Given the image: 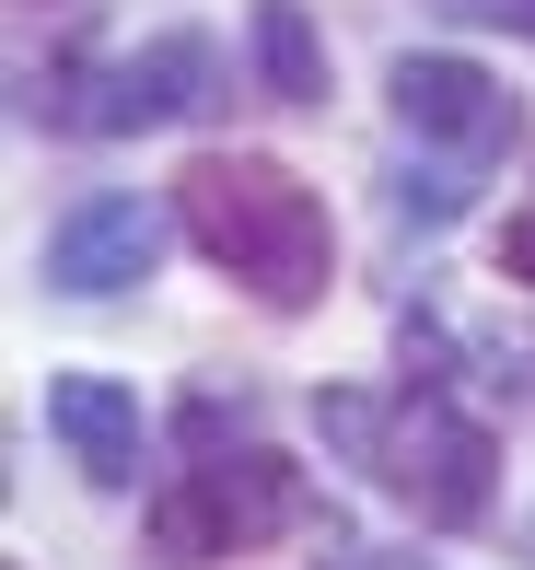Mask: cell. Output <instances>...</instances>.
<instances>
[{
	"instance_id": "7a4b0ae2",
	"label": "cell",
	"mask_w": 535,
	"mask_h": 570,
	"mask_svg": "<svg viewBox=\"0 0 535 570\" xmlns=\"http://www.w3.org/2000/svg\"><path fill=\"white\" fill-rule=\"evenodd\" d=\"M326 443L361 465L385 501H407L430 535H466L489 524V489H501V443L443 396V384H407L396 407L373 396H326Z\"/></svg>"
},
{
	"instance_id": "9c48e42d",
	"label": "cell",
	"mask_w": 535,
	"mask_h": 570,
	"mask_svg": "<svg viewBox=\"0 0 535 570\" xmlns=\"http://www.w3.org/2000/svg\"><path fill=\"white\" fill-rule=\"evenodd\" d=\"M466 175H477V164H443V175H396V210H407V222H454V210H466Z\"/></svg>"
},
{
	"instance_id": "ba28073f",
	"label": "cell",
	"mask_w": 535,
	"mask_h": 570,
	"mask_svg": "<svg viewBox=\"0 0 535 570\" xmlns=\"http://www.w3.org/2000/svg\"><path fill=\"white\" fill-rule=\"evenodd\" d=\"M257 82L279 94V106H326V47H315V12L303 0H257Z\"/></svg>"
},
{
	"instance_id": "8992f818",
	"label": "cell",
	"mask_w": 535,
	"mask_h": 570,
	"mask_svg": "<svg viewBox=\"0 0 535 570\" xmlns=\"http://www.w3.org/2000/svg\"><path fill=\"white\" fill-rule=\"evenodd\" d=\"M151 256H164V210H151V198H129V187L70 198V210L47 222V292L106 303V292H129V279H151Z\"/></svg>"
},
{
	"instance_id": "30bf717a",
	"label": "cell",
	"mask_w": 535,
	"mask_h": 570,
	"mask_svg": "<svg viewBox=\"0 0 535 570\" xmlns=\"http://www.w3.org/2000/svg\"><path fill=\"white\" fill-rule=\"evenodd\" d=\"M501 279H524V292H535V210H513V222H501Z\"/></svg>"
},
{
	"instance_id": "277c9868",
	"label": "cell",
	"mask_w": 535,
	"mask_h": 570,
	"mask_svg": "<svg viewBox=\"0 0 535 570\" xmlns=\"http://www.w3.org/2000/svg\"><path fill=\"white\" fill-rule=\"evenodd\" d=\"M210 94V36H151L140 59L106 70H59V94H36L47 128H93V140H140V128H175Z\"/></svg>"
},
{
	"instance_id": "6da1fadb",
	"label": "cell",
	"mask_w": 535,
	"mask_h": 570,
	"mask_svg": "<svg viewBox=\"0 0 535 570\" xmlns=\"http://www.w3.org/2000/svg\"><path fill=\"white\" fill-rule=\"evenodd\" d=\"M175 222L210 268H234L268 315H303L326 303V268H338V233H326V198L303 187L268 151H198L175 175Z\"/></svg>"
},
{
	"instance_id": "8fae6325",
	"label": "cell",
	"mask_w": 535,
	"mask_h": 570,
	"mask_svg": "<svg viewBox=\"0 0 535 570\" xmlns=\"http://www.w3.org/2000/svg\"><path fill=\"white\" fill-rule=\"evenodd\" d=\"M454 12H477V23H513V36H535V0H454Z\"/></svg>"
},
{
	"instance_id": "52a82bcc",
	"label": "cell",
	"mask_w": 535,
	"mask_h": 570,
	"mask_svg": "<svg viewBox=\"0 0 535 570\" xmlns=\"http://www.w3.org/2000/svg\"><path fill=\"white\" fill-rule=\"evenodd\" d=\"M47 431L70 443V465H82L93 489H129L140 478V396L106 373H59L47 384Z\"/></svg>"
},
{
	"instance_id": "3957f363",
	"label": "cell",
	"mask_w": 535,
	"mask_h": 570,
	"mask_svg": "<svg viewBox=\"0 0 535 570\" xmlns=\"http://www.w3.org/2000/svg\"><path fill=\"white\" fill-rule=\"evenodd\" d=\"M291 524H315V489H303L291 454H198L151 501V548L164 559H245Z\"/></svg>"
},
{
	"instance_id": "5b68a950",
	"label": "cell",
	"mask_w": 535,
	"mask_h": 570,
	"mask_svg": "<svg viewBox=\"0 0 535 570\" xmlns=\"http://www.w3.org/2000/svg\"><path fill=\"white\" fill-rule=\"evenodd\" d=\"M396 128L430 151H454V164H501V151L524 140V106L513 82H489L477 59H454V47H419V59H396Z\"/></svg>"
}]
</instances>
